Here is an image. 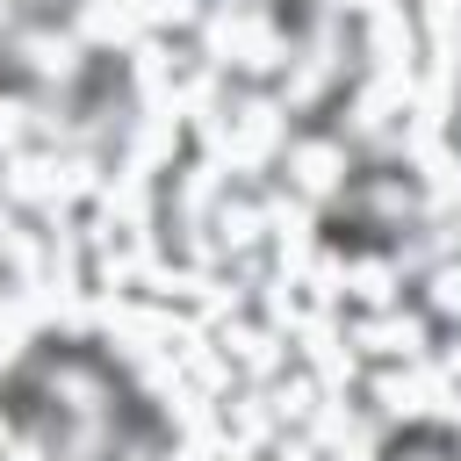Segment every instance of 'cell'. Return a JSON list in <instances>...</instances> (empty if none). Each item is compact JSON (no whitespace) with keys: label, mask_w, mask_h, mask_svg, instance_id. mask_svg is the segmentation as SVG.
<instances>
[{"label":"cell","mask_w":461,"mask_h":461,"mask_svg":"<svg viewBox=\"0 0 461 461\" xmlns=\"http://www.w3.org/2000/svg\"><path fill=\"white\" fill-rule=\"evenodd\" d=\"M389 461H461V447H447V439H432V432H418V439H403Z\"/></svg>","instance_id":"7a4b0ae2"},{"label":"cell","mask_w":461,"mask_h":461,"mask_svg":"<svg viewBox=\"0 0 461 461\" xmlns=\"http://www.w3.org/2000/svg\"><path fill=\"white\" fill-rule=\"evenodd\" d=\"M7 403H65V418L36 425L50 461H115L122 454V382L79 346H43L7 382Z\"/></svg>","instance_id":"6da1fadb"}]
</instances>
